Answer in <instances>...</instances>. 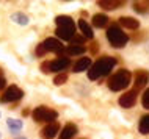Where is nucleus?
<instances>
[{
    "label": "nucleus",
    "mask_w": 149,
    "mask_h": 139,
    "mask_svg": "<svg viewBox=\"0 0 149 139\" xmlns=\"http://www.w3.org/2000/svg\"><path fill=\"white\" fill-rule=\"evenodd\" d=\"M116 66V58L111 56H102L88 69V78L90 80H97L100 77H105L113 70V67Z\"/></svg>",
    "instance_id": "f257e3e1"
},
{
    "label": "nucleus",
    "mask_w": 149,
    "mask_h": 139,
    "mask_svg": "<svg viewBox=\"0 0 149 139\" xmlns=\"http://www.w3.org/2000/svg\"><path fill=\"white\" fill-rule=\"evenodd\" d=\"M57 30L55 34L63 39V41H71L75 36V22L72 21L71 16H57Z\"/></svg>",
    "instance_id": "f03ea898"
},
{
    "label": "nucleus",
    "mask_w": 149,
    "mask_h": 139,
    "mask_svg": "<svg viewBox=\"0 0 149 139\" xmlns=\"http://www.w3.org/2000/svg\"><path fill=\"white\" fill-rule=\"evenodd\" d=\"M132 80V74L129 72L127 69H121L116 74H113L110 78H108V89L113 91V92H118V91L126 89L129 85H130Z\"/></svg>",
    "instance_id": "7ed1b4c3"
},
{
    "label": "nucleus",
    "mask_w": 149,
    "mask_h": 139,
    "mask_svg": "<svg viewBox=\"0 0 149 139\" xmlns=\"http://www.w3.org/2000/svg\"><path fill=\"white\" fill-rule=\"evenodd\" d=\"M107 39H108V42H110L111 47H115V49H121V47H124L127 44L129 36L119 28L118 23H113V25H110V27H108V30H107Z\"/></svg>",
    "instance_id": "20e7f679"
},
{
    "label": "nucleus",
    "mask_w": 149,
    "mask_h": 139,
    "mask_svg": "<svg viewBox=\"0 0 149 139\" xmlns=\"http://www.w3.org/2000/svg\"><path fill=\"white\" fill-rule=\"evenodd\" d=\"M31 117L35 122H49L50 124V122H55V119L58 117V113L55 109L47 108V106H38L33 109Z\"/></svg>",
    "instance_id": "39448f33"
},
{
    "label": "nucleus",
    "mask_w": 149,
    "mask_h": 139,
    "mask_svg": "<svg viewBox=\"0 0 149 139\" xmlns=\"http://www.w3.org/2000/svg\"><path fill=\"white\" fill-rule=\"evenodd\" d=\"M24 95V91L17 86H10L5 92L0 95V102L2 103H10V102H17L21 100Z\"/></svg>",
    "instance_id": "423d86ee"
},
{
    "label": "nucleus",
    "mask_w": 149,
    "mask_h": 139,
    "mask_svg": "<svg viewBox=\"0 0 149 139\" xmlns=\"http://www.w3.org/2000/svg\"><path fill=\"white\" fill-rule=\"evenodd\" d=\"M71 64V59L68 56H58L57 59L50 61V70L52 72H60L63 74V70H66Z\"/></svg>",
    "instance_id": "0eeeda50"
},
{
    "label": "nucleus",
    "mask_w": 149,
    "mask_h": 139,
    "mask_svg": "<svg viewBox=\"0 0 149 139\" xmlns=\"http://www.w3.org/2000/svg\"><path fill=\"white\" fill-rule=\"evenodd\" d=\"M136 92H138L136 89H132V91H127L126 94H123L119 97V105L123 108H132L136 102Z\"/></svg>",
    "instance_id": "6e6552de"
},
{
    "label": "nucleus",
    "mask_w": 149,
    "mask_h": 139,
    "mask_svg": "<svg viewBox=\"0 0 149 139\" xmlns=\"http://www.w3.org/2000/svg\"><path fill=\"white\" fill-rule=\"evenodd\" d=\"M60 131V124L58 122H50L41 130V138L42 139H54Z\"/></svg>",
    "instance_id": "1a4fd4ad"
},
{
    "label": "nucleus",
    "mask_w": 149,
    "mask_h": 139,
    "mask_svg": "<svg viewBox=\"0 0 149 139\" xmlns=\"http://www.w3.org/2000/svg\"><path fill=\"white\" fill-rule=\"evenodd\" d=\"M42 45L46 47L47 52H55V53H58V55H61L64 52L63 44L58 41V39H55V38H47L46 41L42 42Z\"/></svg>",
    "instance_id": "9d476101"
},
{
    "label": "nucleus",
    "mask_w": 149,
    "mask_h": 139,
    "mask_svg": "<svg viewBox=\"0 0 149 139\" xmlns=\"http://www.w3.org/2000/svg\"><path fill=\"white\" fill-rule=\"evenodd\" d=\"M148 83H149V72L148 70H143V69L136 70L135 72V89L138 91V89L144 88Z\"/></svg>",
    "instance_id": "9b49d317"
},
{
    "label": "nucleus",
    "mask_w": 149,
    "mask_h": 139,
    "mask_svg": "<svg viewBox=\"0 0 149 139\" xmlns=\"http://www.w3.org/2000/svg\"><path fill=\"white\" fill-rule=\"evenodd\" d=\"M91 67V59L90 58H80L75 61V64L72 66V70H74L75 74H80L83 72V70H88Z\"/></svg>",
    "instance_id": "f8f14e48"
},
{
    "label": "nucleus",
    "mask_w": 149,
    "mask_h": 139,
    "mask_svg": "<svg viewBox=\"0 0 149 139\" xmlns=\"http://www.w3.org/2000/svg\"><path fill=\"white\" fill-rule=\"evenodd\" d=\"M97 5L100 8H104V10H118V8H121L124 5V2H121V0H100V2H97Z\"/></svg>",
    "instance_id": "ddd939ff"
},
{
    "label": "nucleus",
    "mask_w": 149,
    "mask_h": 139,
    "mask_svg": "<svg viewBox=\"0 0 149 139\" xmlns=\"http://www.w3.org/2000/svg\"><path fill=\"white\" fill-rule=\"evenodd\" d=\"M119 23L124 27V28H129V30H136L140 27V22L136 21L135 17H129V16H124V17L119 19Z\"/></svg>",
    "instance_id": "4468645a"
},
{
    "label": "nucleus",
    "mask_w": 149,
    "mask_h": 139,
    "mask_svg": "<svg viewBox=\"0 0 149 139\" xmlns=\"http://www.w3.org/2000/svg\"><path fill=\"white\" fill-rule=\"evenodd\" d=\"M79 28H80V31H82V34H83V38H85V39H93V38H94L93 28L88 25V22L85 21V19H80V21H79Z\"/></svg>",
    "instance_id": "2eb2a0df"
},
{
    "label": "nucleus",
    "mask_w": 149,
    "mask_h": 139,
    "mask_svg": "<svg viewBox=\"0 0 149 139\" xmlns=\"http://www.w3.org/2000/svg\"><path fill=\"white\" fill-rule=\"evenodd\" d=\"M77 127H75L74 124H68V125H64V128H63V131L60 133V139H71L72 136H75L77 134Z\"/></svg>",
    "instance_id": "dca6fc26"
},
{
    "label": "nucleus",
    "mask_w": 149,
    "mask_h": 139,
    "mask_svg": "<svg viewBox=\"0 0 149 139\" xmlns=\"http://www.w3.org/2000/svg\"><path fill=\"white\" fill-rule=\"evenodd\" d=\"M108 23V17L105 14H94L93 16V25L97 27V28H104V27H107Z\"/></svg>",
    "instance_id": "f3484780"
},
{
    "label": "nucleus",
    "mask_w": 149,
    "mask_h": 139,
    "mask_svg": "<svg viewBox=\"0 0 149 139\" xmlns=\"http://www.w3.org/2000/svg\"><path fill=\"white\" fill-rule=\"evenodd\" d=\"M66 52V55H69V56H74V55H83L86 52V47L83 45H69L68 49H64Z\"/></svg>",
    "instance_id": "a211bd4d"
},
{
    "label": "nucleus",
    "mask_w": 149,
    "mask_h": 139,
    "mask_svg": "<svg viewBox=\"0 0 149 139\" xmlns=\"http://www.w3.org/2000/svg\"><path fill=\"white\" fill-rule=\"evenodd\" d=\"M138 130L141 134H149V114L143 116L140 119V124H138Z\"/></svg>",
    "instance_id": "6ab92c4d"
},
{
    "label": "nucleus",
    "mask_w": 149,
    "mask_h": 139,
    "mask_svg": "<svg viewBox=\"0 0 149 139\" xmlns=\"http://www.w3.org/2000/svg\"><path fill=\"white\" fill-rule=\"evenodd\" d=\"M6 125H8V128L11 130L13 133H17L19 130L22 128V120H17V119H8L6 120Z\"/></svg>",
    "instance_id": "aec40b11"
},
{
    "label": "nucleus",
    "mask_w": 149,
    "mask_h": 139,
    "mask_svg": "<svg viewBox=\"0 0 149 139\" xmlns=\"http://www.w3.org/2000/svg\"><path fill=\"white\" fill-rule=\"evenodd\" d=\"M11 21L16 22L17 25H27V23H29V17L24 13H14L11 16Z\"/></svg>",
    "instance_id": "412c9836"
},
{
    "label": "nucleus",
    "mask_w": 149,
    "mask_h": 139,
    "mask_svg": "<svg viewBox=\"0 0 149 139\" xmlns=\"http://www.w3.org/2000/svg\"><path fill=\"white\" fill-rule=\"evenodd\" d=\"M134 10L140 14H146L149 11V2H134Z\"/></svg>",
    "instance_id": "4be33fe9"
},
{
    "label": "nucleus",
    "mask_w": 149,
    "mask_h": 139,
    "mask_svg": "<svg viewBox=\"0 0 149 139\" xmlns=\"http://www.w3.org/2000/svg\"><path fill=\"white\" fill-rule=\"evenodd\" d=\"M66 81H68V75L64 74V72H63V74H58L57 77L54 78V83H55L57 86H61V85H64Z\"/></svg>",
    "instance_id": "5701e85b"
},
{
    "label": "nucleus",
    "mask_w": 149,
    "mask_h": 139,
    "mask_svg": "<svg viewBox=\"0 0 149 139\" xmlns=\"http://www.w3.org/2000/svg\"><path fill=\"white\" fill-rule=\"evenodd\" d=\"M141 103H143L144 108L149 109V88L144 91V94H143V97H141Z\"/></svg>",
    "instance_id": "b1692460"
},
{
    "label": "nucleus",
    "mask_w": 149,
    "mask_h": 139,
    "mask_svg": "<svg viewBox=\"0 0 149 139\" xmlns=\"http://www.w3.org/2000/svg\"><path fill=\"white\" fill-rule=\"evenodd\" d=\"M36 55H38V56H44V55H46L47 53V50H46V47H44L42 44H38V45H36Z\"/></svg>",
    "instance_id": "393cba45"
},
{
    "label": "nucleus",
    "mask_w": 149,
    "mask_h": 139,
    "mask_svg": "<svg viewBox=\"0 0 149 139\" xmlns=\"http://www.w3.org/2000/svg\"><path fill=\"white\" fill-rule=\"evenodd\" d=\"M83 41H85V38H83V36H74V38L71 39L72 45H82Z\"/></svg>",
    "instance_id": "a878e982"
},
{
    "label": "nucleus",
    "mask_w": 149,
    "mask_h": 139,
    "mask_svg": "<svg viewBox=\"0 0 149 139\" xmlns=\"http://www.w3.org/2000/svg\"><path fill=\"white\" fill-rule=\"evenodd\" d=\"M41 70H42V74H50L52 72L50 70V61H44L41 64Z\"/></svg>",
    "instance_id": "bb28decb"
},
{
    "label": "nucleus",
    "mask_w": 149,
    "mask_h": 139,
    "mask_svg": "<svg viewBox=\"0 0 149 139\" xmlns=\"http://www.w3.org/2000/svg\"><path fill=\"white\" fill-rule=\"evenodd\" d=\"M5 86H6V80H5V77H3V70L0 69V91L5 88Z\"/></svg>",
    "instance_id": "cd10ccee"
},
{
    "label": "nucleus",
    "mask_w": 149,
    "mask_h": 139,
    "mask_svg": "<svg viewBox=\"0 0 149 139\" xmlns=\"http://www.w3.org/2000/svg\"><path fill=\"white\" fill-rule=\"evenodd\" d=\"M91 52H93V53H96V52H97V44H96V42L93 44V47H91Z\"/></svg>",
    "instance_id": "c85d7f7f"
},
{
    "label": "nucleus",
    "mask_w": 149,
    "mask_h": 139,
    "mask_svg": "<svg viewBox=\"0 0 149 139\" xmlns=\"http://www.w3.org/2000/svg\"><path fill=\"white\" fill-rule=\"evenodd\" d=\"M29 114H30L29 109H24V111H22V116H29Z\"/></svg>",
    "instance_id": "c756f323"
},
{
    "label": "nucleus",
    "mask_w": 149,
    "mask_h": 139,
    "mask_svg": "<svg viewBox=\"0 0 149 139\" xmlns=\"http://www.w3.org/2000/svg\"><path fill=\"white\" fill-rule=\"evenodd\" d=\"M16 139H25V138H16Z\"/></svg>",
    "instance_id": "7c9ffc66"
},
{
    "label": "nucleus",
    "mask_w": 149,
    "mask_h": 139,
    "mask_svg": "<svg viewBox=\"0 0 149 139\" xmlns=\"http://www.w3.org/2000/svg\"><path fill=\"white\" fill-rule=\"evenodd\" d=\"M0 138H2V136H0Z\"/></svg>",
    "instance_id": "2f4dec72"
}]
</instances>
